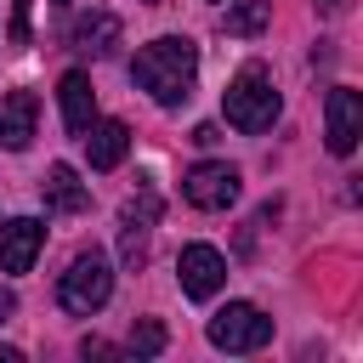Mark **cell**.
<instances>
[{
	"instance_id": "obj_1",
	"label": "cell",
	"mask_w": 363,
	"mask_h": 363,
	"mask_svg": "<svg viewBox=\"0 0 363 363\" xmlns=\"http://www.w3.org/2000/svg\"><path fill=\"white\" fill-rule=\"evenodd\" d=\"M130 79L159 108H182L193 96V79H199V45L187 34H159L130 57Z\"/></svg>"
},
{
	"instance_id": "obj_2",
	"label": "cell",
	"mask_w": 363,
	"mask_h": 363,
	"mask_svg": "<svg viewBox=\"0 0 363 363\" xmlns=\"http://www.w3.org/2000/svg\"><path fill=\"white\" fill-rule=\"evenodd\" d=\"M221 113H227V125L244 130V136L272 130V119L284 113V102H278V91H272V74H267L261 62H244V68L227 79V91H221Z\"/></svg>"
},
{
	"instance_id": "obj_3",
	"label": "cell",
	"mask_w": 363,
	"mask_h": 363,
	"mask_svg": "<svg viewBox=\"0 0 363 363\" xmlns=\"http://www.w3.org/2000/svg\"><path fill=\"white\" fill-rule=\"evenodd\" d=\"M108 295H113V267H108V255H102V250H79V255L68 261L62 284H57L62 312L91 318V312H102V306H108Z\"/></svg>"
},
{
	"instance_id": "obj_4",
	"label": "cell",
	"mask_w": 363,
	"mask_h": 363,
	"mask_svg": "<svg viewBox=\"0 0 363 363\" xmlns=\"http://www.w3.org/2000/svg\"><path fill=\"white\" fill-rule=\"evenodd\" d=\"M204 335H210L216 352H255V346L272 340V318H267L255 301H227V306L204 323Z\"/></svg>"
},
{
	"instance_id": "obj_5",
	"label": "cell",
	"mask_w": 363,
	"mask_h": 363,
	"mask_svg": "<svg viewBox=\"0 0 363 363\" xmlns=\"http://www.w3.org/2000/svg\"><path fill=\"white\" fill-rule=\"evenodd\" d=\"M182 193L193 210H227L238 199V170L227 159H199L187 176H182Z\"/></svg>"
},
{
	"instance_id": "obj_6",
	"label": "cell",
	"mask_w": 363,
	"mask_h": 363,
	"mask_svg": "<svg viewBox=\"0 0 363 363\" xmlns=\"http://www.w3.org/2000/svg\"><path fill=\"white\" fill-rule=\"evenodd\" d=\"M176 278H182V295L210 301V295L227 284V255H221L216 244H182V255H176Z\"/></svg>"
},
{
	"instance_id": "obj_7",
	"label": "cell",
	"mask_w": 363,
	"mask_h": 363,
	"mask_svg": "<svg viewBox=\"0 0 363 363\" xmlns=\"http://www.w3.org/2000/svg\"><path fill=\"white\" fill-rule=\"evenodd\" d=\"M323 113H329L323 142H329V153H335V159H346V153L357 147V136H363V96H357L352 85H335V91H329V102H323Z\"/></svg>"
},
{
	"instance_id": "obj_8",
	"label": "cell",
	"mask_w": 363,
	"mask_h": 363,
	"mask_svg": "<svg viewBox=\"0 0 363 363\" xmlns=\"http://www.w3.org/2000/svg\"><path fill=\"white\" fill-rule=\"evenodd\" d=\"M40 250H45V221L40 216H11L0 227V272H28Z\"/></svg>"
},
{
	"instance_id": "obj_9",
	"label": "cell",
	"mask_w": 363,
	"mask_h": 363,
	"mask_svg": "<svg viewBox=\"0 0 363 363\" xmlns=\"http://www.w3.org/2000/svg\"><path fill=\"white\" fill-rule=\"evenodd\" d=\"M153 221H159V193L142 187V199H130V204L119 210V255H125L130 267L147 255V233H153Z\"/></svg>"
},
{
	"instance_id": "obj_10",
	"label": "cell",
	"mask_w": 363,
	"mask_h": 363,
	"mask_svg": "<svg viewBox=\"0 0 363 363\" xmlns=\"http://www.w3.org/2000/svg\"><path fill=\"white\" fill-rule=\"evenodd\" d=\"M79 136H85V159H91V170H113V164L130 153V125H125V119H91Z\"/></svg>"
},
{
	"instance_id": "obj_11",
	"label": "cell",
	"mask_w": 363,
	"mask_h": 363,
	"mask_svg": "<svg viewBox=\"0 0 363 363\" xmlns=\"http://www.w3.org/2000/svg\"><path fill=\"white\" fill-rule=\"evenodd\" d=\"M34 119H40L34 91H11V96H0V147H6V153H23V147L34 142Z\"/></svg>"
},
{
	"instance_id": "obj_12",
	"label": "cell",
	"mask_w": 363,
	"mask_h": 363,
	"mask_svg": "<svg viewBox=\"0 0 363 363\" xmlns=\"http://www.w3.org/2000/svg\"><path fill=\"white\" fill-rule=\"evenodd\" d=\"M40 199H45V210H51V216H79V210L91 204V187L79 182V170H74V164H51V170H45V182H40Z\"/></svg>"
},
{
	"instance_id": "obj_13",
	"label": "cell",
	"mask_w": 363,
	"mask_h": 363,
	"mask_svg": "<svg viewBox=\"0 0 363 363\" xmlns=\"http://www.w3.org/2000/svg\"><path fill=\"white\" fill-rule=\"evenodd\" d=\"M57 102H62V125L79 136V130L96 119V91H91V74H85V68H68V74L57 79Z\"/></svg>"
},
{
	"instance_id": "obj_14",
	"label": "cell",
	"mask_w": 363,
	"mask_h": 363,
	"mask_svg": "<svg viewBox=\"0 0 363 363\" xmlns=\"http://www.w3.org/2000/svg\"><path fill=\"white\" fill-rule=\"evenodd\" d=\"M74 45H79L85 57H108V51L119 45V17H113V11H85V17L74 23Z\"/></svg>"
},
{
	"instance_id": "obj_15",
	"label": "cell",
	"mask_w": 363,
	"mask_h": 363,
	"mask_svg": "<svg viewBox=\"0 0 363 363\" xmlns=\"http://www.w3.org/2000/svg\"><path fill=\"white\" fill-rule=\"evenodd\" d=\"M267 17H272V0H238V6H227V11H221V28H227V34H238V40H250V34H261V28H267Z\"/></svg>"
},
{
	"instance_id": "obj_16",
	"label": "cell",
	"mask_w": 363,
	"mask_h": 363,
	"mask_svg": "<svg viewBox=\"0 0 363 363\" xmlns=\"http://www.w3.org/2000/svg\"><path fill=\"white\" fill-rule=\"evenodd\" d=\"M130 352H136V357H159V352H164V323H159V318H142V323L130 329Z\"/></svg>"
},
{
	"instance_id": "obj_17",
	"label": "cell",
	"mask_w": 363,
	"mask_h": 363,
	"mask_svg": "<svg viewBox=\"0 0 363 363\" xmlns=\"http://www.w3.org/2000/svg\"><path fill=\"white\" fill-rule=\"evenodd\" d=\"M28 11H34V0H11V40L17 45L28 40Z\"/></svg>"
},
{
	"instance_id": "obj_18",
	"label": "cell",
	"mask_w": 363,
	"mask_h": 363,
	"mask_svg": "<svg viewBox=\"0 0 363 363\" xmlns=\"http://www.w3.org/2000/svg\"><path fill=\"white\" fill-rule=\"evenodd\" d=\"M193 142H199V147H210V142H221V130H216V125H199V130H193Z\"/></svg>"
},
{
	"instance_id": "obj_19",
	"label": "cell",
	"mask_w": 363,
	"mask_h": 363,
	"mask_svg": "<svg viewBox=\"0 0 363 363\" xmlns=\"http://www.w3.org/2000/svg\"><path fill=\"white\" fill-rule=\"evenodd\" d=\"M11 312H17V295H11V289H6V284H0V323H6V318H11Z\"/></svg>"
},
{
	"instance_id": "obj_20",
	"label": "cell",
	"mask_w": 363,
	"mask_h": 363,
	"mask_svg": "<svg viewBox=\"0 0 363 363\" xmlns=\"http://www.w3.org/2000/svg\"><path fill=\"white\" fill-rule=\"evenodd\" d=\"M318 11H323V17H340V11H346V0H318Z\"/></svg>"
},
{
	"instance_id": "obj_21",
	"label": "cell",
	"mask_w": 363,
	"mask_h": 363,
	"mask_svg": "<svg viewBox=\"0 0 363 363\" xmlns=\"http://www.w3.org/2000/svg\"><path fill=\"white\" fill-rule=\"evenodd\" d=\"M0 363H23V352L17 346H0Z\"/></svg>"
}]
</instances>
